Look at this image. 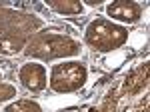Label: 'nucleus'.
I'll return each instance as SVG.
<instances>
[{"label":"nucleus","mask_w":150,"mask_h":112,"mask_svg":"<svg viewBox=\"0 0 150 112\" xmlns=\"http://www.w3.org/2000/svg\"><path fill=\"white\" fill-rule=\"evenodd\" d=\"M86 78V70L76 64V62H70V64H62L56 66L52 72V86L60 92H66V90H74L78 88Z\"/></svg>","instance_id":"1"},{"label":"nucleus","mask_w":150,"mask_h":112,"mask_svg":"<svg viewBox=\"0 0 150 112\" xmlns=\"http://www.w3.org/2000/svg\"><path fill=\"white\" fill-rule=\"evenodd\" d=\"M6 112H40V108L36 106L34 102L20 100V102H16V104H12V106H8Z\"/></svg>","instance_id":"5"},{"label":"nucleus","mask_w":150,"mask_h":112,"mask_svg":"<svg viewBox=\"0 0 150 112\" xmlns=\"http://www.w3.org/2000/svg\"><path fill=\"white\" fill-rule=\"evenodd\" d=\"M110 16L114 18H122V20H134L138 16V8L134 4H128V2H120V4H114L108 8Z\"/></svg>","instance_id":"4"},{"label":"nucleus","mask_w":150,"mask_h":112,"mask_svg":"<svg viewBox=\"0 0 150 112\" xmlns=\"http://www.w3.org/2000/svg\"><path fill=\"white\" fill-rule=\"evenodd\" d=\"M88 38H90L92 44L106 48V46H114L118 42H122L124 40V30L116 28V26H110L108 22H98L90 26Z\"/></svg>","instance_id":"2"},{"label":"nucleus","mask_w":150,"mask_h":112,"mask_svg":"<svg viewBox=\"0 0 150 112\" xmlns=\"http://www.w3.org/2000/svg\"><path fill=\"white\" fill-rule=\"evenodd\" d=\"M22 80L28 88H40L44 86V68L38 64H28L22 70Z\"/></svg>","instance_id":"3"}]
</instances>
